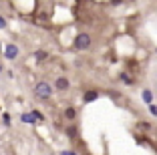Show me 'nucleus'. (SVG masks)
Instances as JSON below:
<instances>
[{
	"instance_id": "8",
	"label": "nucleus",
	"mask_w": 157,
	"mask_h": 155,
	"mask_svg": "<svg viewBox=\"0 0 157 155\" xmlns=\"http://www.w3.org/2000/svg\"><path fill=\"white\" fill-rule=\"evenodd\" d=\"M20 119H22L24 123H28V125H34V123H36V119H34L30 113H22V117H20Z\"/></svg>"
},
{
	"instance_id": "2",
	"label": "nucleus",
	"mask_w": 157,
	"mask_h": 155,
	"mask_svg": "<svg viewBox=\"0 0 157 155\" xmlns=\"http://www.w3.org/2000/svg\"><path fill=\"white\" fill-rule=\"evenodd\" d=\"M91 37H89L87 32H81V34H77V38H75V48L77 50H87L89 46H91Z\"/></svg>"
},
{
	"instance_id": "7",
	"label": "nucleus",
	"mask_w": 157,
	"mask_h": 155,
	"mask_svg": "<svg viewBox=\"0 0 157 155\" xmlns=\"http://www.w3.org/2000/svg\"><path fill=\"white\" fill-rule=\"evenodd\" d=\"M65 117L69 119V121H73V119L77 117V109H73V107H67V109H65Z\"/></svg>"
},
{
	"instance_id": "15",
	"label": "nucleus",
	"mask_w": 157,
	"mask_h": 155,
	"mask_svg": "<svg viewBox=\"0 0 157 155\" xmlns=\"http://www.w3.org/2000/svg\"><path fill=\"white\" fill-rule=\"evenodd\" d=\"M4 26H6V20L2 18V16H0V28H4Z\"/></svg>"
},
{
	"instance_id": "10",
	"label": "nucleus",
	"mask_w": 157,
	"mask_h": 155,
	"mask_svg": "<svg viewBox=\"0 0 157 155\" xmlns=\"http://www.w3.org/2000/svg\"><path fill=\"white\" fill-rule=\"evenodd\" d=\"M147 109H149V113H151L153 117H157V105H155V103H151V105H147Z\"/></svg>"
},
{
	"instance_id": "14",
	"label": "nucleus",
	"mask_w": 157,
	"mask_h": 155,
	"mask_svg": "<svg viewBox=\"0 0 157 155\" xmlns=\"http://www.w3.org/2000/svg\"><path fill=\"white\" fill-rule=\"evenodd\" d=\"M67 133H69V135H75V133H77V129H75V127H69V129H67Z\"/></svg>"
},
{
	"instance_id": "11",
	"label": "nucleus",
	"mask_w": 157,
	"mask_h": 155,
	"mask_svg": "<svg viewBox=\"0 0 157 155\" xmlns=\"http://www.w3.org/2000/svg\"><path fill=\"white\" fill-rule=\"evenodd\" d=\"M121 79H123V83H125V85H131V83H133L129 77H127V73H121Z\"/></svg>"
},
{
	"instance_id": "13",
	"label": "nucleus",
	"mask_w": 157,
	"mask_h": 155,
	"mask_svg": "<svg viewBox=\"0 0 157 155\" xmlns=\"http://www.w3.org/2000/svg\"><path fill=\"white\" fill-rule=\"evenodd\" d=\"M60 155H78L77 151H71V149H65V151H60Z\"/></svg>"
},
{
	"instance_id": "5",
	"label": "nucleus",
	"mask_w": 157,
	"mask_h": 155,
	"mask_svg": "<svg viewBox=\"0 0 157 155\" xmlns=\"http://www.w3.org/2000/svg\"><path fill=\"white\" fill-rule=\"evenodd\" d=\"M141 99H143L147 105H151V103H153V93H151V89H143V91H141Z\"/></svg>"
},
{
	"instance_id": "17",
	"label": "nucleus",
	"mask_w": 157,
	"mask_h": 155,
	"mask_svg": "<svg viewBox=\"0 0 157 155\" xmlns=\"http://www.w3.org/2000/svg\"><path fill=\"white\" fill-rule=\"evenodd\" d=\"M155 52H157V48H155Z\"/></svg>"
},
{
	"instance_id": "9",
	"label": "nucleus",
	"mask_w": 157,
	"mask_h": 155,
	"mask_svg": "<svg viewBox=\"0 0 157 155\" xmlns=\"http://www.w3.org/2000/svg\"><path fill=\"white\" fill-rule=\"evenodd\" d=\"M46 56H48V55H46L44 50H36V52H34V59H36V60H44Z\"/></svg>"
},
{
	"instance_id": "12",
	"label": "nucleus",
	"mask_w": 157,
	"mask_h": 155,
	"mask_svg": "<svg viewBox=\"0 0 157 155\" xmlns=\"http://www.w3.org/2000/svg\"><path fill=\"white\" fill-rule=\"evenodd\" d=\"M2 121H4V125H10V115L4 113V115H2Z\"/></svg>"
},
{
	"instance_id": "16",
	"label": "nucleus",
	"mask_w": 157,
	"mask_h": 155,
	"mask_svg": "<svg viewBox=\"0 0 157 155\" xmlns=\"http://www.w3.org/2000/svg\"><path fill=\"white\" fill-rule=\"evenodd\" d=\"M0 71H2V63H0Z\"/></svg>"
},
{
	"instance_id": "6",
	"label": "nucleus",
	"mask_w": 157,
	"mask_h": 155,
	"mask_svg": "<svg viewBox=\"0 0 157 155\" xmlns=\"http://www.w3.org/2000/svg\"><path fill=\"white\" fill-rule=\"evenodd\" d=\"M97 99H99V93L97 91H87V93H85V97H83L85 103H91V101H97Z\"/></svg>"
},
{
	"instance_id": "4",
	"label": "nucleus",
	"mask_w": 157,
	"mask_h": 155,
	"mask_svg": "<svg viewBox=\"0 0 157 155\" xmlns=\"http://www.w3.org/2000/svg\"><path fill=\"white\" fill-rule=\"evenodd\" d=\"M69 87H71V83H69V79H67V77H59L55 81V89H56V91H67Z\"/></svg>"
},
{
	"instance_id": "3",
	"label": "nucleus",
	"mask_w": 157,
	"mask_h": 155,
	"mask_svg": "<svg viewBox=\"0 0 157 155\" xmlns=\"http://www.w3.org/2000/svg\"><path fill=\"white\" fill-rule=\"evenodd\" d=\"M4 55H6V59H8V60H14L16 56H18V46H16V45H12V42H10V45H6Z\"/></svg>"
},
{
	"instance_id": "1",
	"label": "nucleus",
	"mask_w": 157,
	"mask_h": 155,
	"mask_svg": "<svg viewBox=\"0 0 157 155\" xmlns=\"http://www.w3.org/2000/svg\"><path fill=\"white\" fill-rule=\"evenodd\" d=\"M34 93H36V97H40V99H51V95H52V87L48 85V83L40 81V83H36V87H34Z\"/></svg>"
}]
</instances>
